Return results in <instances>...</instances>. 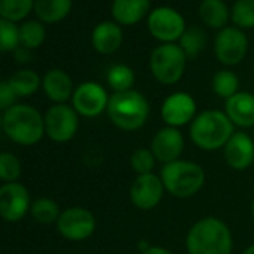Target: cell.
I'll return each mask as SVG.
<instances>
[{"label": "cell", "mask_w": 254, "mask_h": 254, "mask_svg": "<svg viewBox=\"0 0 254 254\" xmlns=\"http://www.w3.org/2000/svg\"><path fill=\"white\" fill-rule=\"evenodd\" d=\"M91 44L99 54H114L123 44L121 27L112 21H103L97 24L91 33Z\"/></svg>", "instance_id": "obj_19"}, {"label": "cell", "mask_w": 254, "mask_h": 254, "mask_svg": "<svg viewBox=\"0 0 254 254\" xmlns=\"http://www.w3.org/2000/svg\"><path fill=\"white\" fill-rule=\"evenodd\" d=\"M23 165L21 160L9 151L0 153V181L17 183L21 178Z\"/></svg>", "instance_id": "obj_30"}, {"label": "cell", "mask_w": 254, "mask_h": 254, "mask_svg": "<svg viewBox=\"0 0 254 254\" xmlns=\"http://www.w3.org/2000/svg\"><path fill=\"white\" fill-rule=\"evenodd\" d=\"M165 186L160 180V175L157 177L154 172L138 175L135 181L130 186L129 196L130 202L142 211L154 209L163 199L165 194Z\"/></svg>", "instance_id": "obj_14"}, {"label": "cell", "mask_w": 254, "mask_h": 254, "mask_svg": "<svg viewBox=\"0 0 254 254\" xmlns=\"http://www.w3.org/2000/svg\"><path fill=\"white\" fill-rule=\"evenodd\" d=\"M30 214L35 221L41 224H51L57 223L62 211L59 208V203L51 197H39L32 202Z\"/></svg>", "instance_id": "obj_25"}, {"label": "cell", "mask_w": 254, "mask_h": 254, "mask_svg": "<svg viewBox=\"0 0 254 254\" xmlns=\"http://www.w3.org/2000/svg\"><path fill=\"white\" fill-rule=\"evenodd\" d=\"M59 233L73 242L88 239L96 230V217L91 211L82 206H72L62 211L57 220Z\"/></svg>", "instance_id": "obj_8"}, {"label": "cell", "mask_w": 254, "mask_h": 254, "mask_svg": "<svg viewBox=\"0 0 254 254\" xmlns=\"http://www.w3.org/2000/svg\"><path fill=\"white\" fill-rule=\"evenodd\" d=\"M44 121L45 135L57 144L72 141L79 127V115L67 103H54L45 112Z\"/></svg>", "instance_id": "obj_7"}, {"label": "cell", "mask_w": 254, "mask_h": 254, "mask_svg": "<svg viewBox=\"0 0 254 254\" xmlns=\"http://www.w3.org/2000/svg\"><path fill=\"white\" fill-rule=\"evenodd\" d=\"M242 254H254V244H251L250 247H247Z\"/></svg>", "instance_id": "obj_37"}, {"label": "cell", "mask_w": 254, "mask_h": 254, "mask_svg": "<svg viewBox=\"0 0 254 254\" xmlns=\"http://www.w3.org/2000/svg\"><path fill=\"white\" fill-rule=\"evenodd\" d=\"M14 57H15V62L20 63V64H26L32 60V53L30 50L24 48V47H18L15 51H14Z\"/></svg>", "instance_id": "obj_35"}, {"label": "cell", "mask_w": 254, "mask_h": 254, "mask_svg": "<svg viewBox=\"0 0 254 254\" xmlns=\"http://www.w3.org/2000/svg\"><path fill=\"white\" fill-rule=\"evenodd\" d=\"M196 100L184 91H177L168 96L160 108V117L168 127H183L191 123L196 117Z\"/></svg>", "instance_id": "obj_13"}, {"label": "cell", "mask_w": 254, "mask_h": 254, "mask_svg": "<svg viewBox=\"0 0 254 254\" xmlns=\"http://www.w3.org/2000/svg\"><path fill=\"white\" fill-rule=\"evenodd\" d=\"M72 9V0H35V14L44 24H54L64 20Z\"/></svg>", "instance_id": "obj_21"}, {"label": "cell", "mask_w": 254, "mask_h": 254, "mask_svg": "<svg viewBox=\"0 0 254 254\" xmlns=\"http://www.w3.org/2000/svg\"><path fill=\"white\" fill-rule=\"evenodd\" d=\"M150 11V0H114L112 17L118 24L132 26L145 18Z\"/></svg>", "instance_id": "obj_20"}, {"label": "cell", "mask_w": 254, "mask_h": 254, "mask_svg": "<svg viewBox=\"0 0 254 254\" xmlns=\"http://www.w3.org/2000/svg\"><path fill=\"white\" fill-rule=\"evenodd\" d=\"M109 103L108 91L97 82L87 81L79 84L72 96V106L78 115L85 118H94L106 112Z\"/></svg>", "instance_id": "obj_12"}, {"label": "cell", "mask_w": 254, "mask_h": 254, "mask_svg": "<svg viewBox=\"0 0 254 254\" xmlns=\"http://www.w3.org/2000/svg\"><path fill=\"white\" fill-rule=\"evenodd\" d=\"M18 47H20V27L12 21L0 18V53L15 51Z\"/></svg>", "instance_id": "obj_32"}, {"label": "cell", "mask_w": 254, "mask_h": 254, "mask_svg": "<svg viewBox=\"0 0 254 254\" xmlns=\"http://www.w3.org/2000/svg\"><path fill=\"white\" fill-rule=\"evenodd\" d=\"M42 88L54 103H66L73 96V82L69 73L62 69H51L42 78Z\"/></svg>", "instance_id": "obj_18"}, {"label": "cell", "mask_w": 254, "mask_h": 254, "mask_svg": "<svg viewBox=\"0 0 254 254\" xmlns=\"http://www.w3.org/2000/svg\"><path fill=\"white\" fill-rule=\"evenodd\" d=\"M230 18L238 29L254 27V0H236L232 6Z\"/></svg>", "instance_id": "obj_31"}, {"label": "cell", "mask_w": 254, "mask_h": 254, "mask_svg": "<svg viewBox=\"0 0 254 254\" xmlns=\"http://www.w3.org/2000/svg\"><path fill=\"white\" fill-rule=\"evenodd\" d=\"M186 248L189 254H232L233 236L223 220L209 215L189 229Z\"/></svg>", "instance_id": "obj_1"}, {"label": "cell", "mask_w": 254, "mask_h": 254, "mask_svg": "<svg viewBox=\"0 0 254 254\" xmlns=\"http://www.w3.org/2000/svg\"><path fill=\"white\" fill-rule=\"evenodd\" d=\"M212 91L227 100L239 91V78L229 69L218 70L212 78Z\"/></svg>", "instance_id": "obj_29"}, {"label": "cell", "mask_w": 254, "mask_h": 254, "mask_svg": "<svg viewBox=\"0 0 254 254\" xmlns=\"http://www.w3.org/2000/svg\"><path fill=\"white\" fill-rule=\"evenodd\" d=\"M156 163L157 160L150 148H138L130 156V168L133 169V172H136V175L151 174Z\"/></svg>", "instance_id": "obj_33"}, {"label": "cell", "mask_w": 254, "mask_h": 254, "mask_svg": "<svg viewBox=\"0 0 254 254\" xmlns=\"http://www.w3.org/2000/svg\"><path fill=\"white\" fill-rule=\"evenodd\" d=\"M157 162L166 165L180 160L184 151V136L175 127H163L151 139V147Z\"/></svg>", "instance_id": "obj_15"}, {"label": "cell", "mask_w": 254, "mask_h": 254, "mask_svg": "<svg viewBox=\"0 0 254 254\" xmlns=\"http://www.w3.org/2000/svg\"><path fill=\"white\" fill-rule=\"evenodd\" d=\"M141 254H172V253L165 247H148L147 250L141 251Z\"/></svg>", "instance_id": "obj_36"}, {"label": "cell", "mask_w": 254, "mask_h": 254, "mask_svg": "<svg viewBox=\"0 0 254 254\" xmlns=\"http://www.w3.org/2000/svg\"><path fill=\"white\" fill-rule=\"evenodd\" d=\"M224 112L235 127H248L254 126V94L247 91H238L235 96L226 100Z\"/></svg>", "instance_id": "obj_17"}, {"label": "cell", "mask_w": 254, "mask_h": 254, "mask_svg": "<svg viewBox=\"0 0 254 254\" xmlns=\"http://www.w3.org/2000/svg\"><path fill=\"white\" fill-rule=\"evenodd\" d=\"M9 84L18 97H29L42 87V78L32 69H21L9 78Z\"/></svg>", "instance_id": "obj_23"}, {"label": "cell", "mask_w": 254, "mask_h": 254, "mask_svg": "<svg viewBox=\"0 0 254 254\" xmlns=\"http://www.w3.org/2000/svg\"><path fill=\"white\" fill-rule=\"evenodd\" d=\"M150 111L151 108L147 97L136 90L111 94L106 108L111 123L124 132L139 130L148 121Z\"/></svg>", "instance_id": "obj_4"}, {"label": "cell", "mask_w": 254, "mask_h": 254, "mask_svg": "<svg viewBox=\"0 0 254 254\" xmlns=\"http://www.w3.org/2000/svg\"><path fill=\"white\" fill-rule=\"evenodd\" d=\"M251 129H253V135H251V138H253V141H254V126L251 127Z\"/></svg>", "instance_id": "obj_40"}, {"label": "cell", "mask_w": 254, "mask_h": 254, "mask_svg": "<svg viewBox=\"0 0 254 254\" xmlns=\"http://www.w3.org/2000/svg\"><path fill=\"white\" fill-rule=\"evenodd\" d=\"M187 57L178 44H162L150 57V69L154 79L163 85L177 84L186 70Z\"/></svg>", "instance_id": "obj_6"}, {"label": "cell", "mask_w": 254, "mask_h": 254, "mask_svg": "<svg viewBox=\"0 0 254 254\" xmlns=\"http://www.w3.org/2000/svg\"><path fill=\"white\" fill-rule=\"evenodd\" d=\"M3 132L18 145H36L45 135L44 115L32 105L17 103L3 112Z\"/></svg>", "instance_id": "obj_3"}, {"label": "cell", "mask_w": 254, "mask_h": 254, "mask_svg": "<svg viewBox=\"0 0 254 254\" xmlns=\"http://www.w3.org/2000/svg\"><path fill=\"white\" fill-rule=\"evenodd\" d=\"M47 38V30L44 23L39 20H29L20 26V45L27 50L39 48Z\"/></svg>", "instance_id": "obj_24"}, {"label": "cell", "mask_w": 254, "mask_h": 254, "mask_svg": "<svg viewBox=\"0 0 254 254\" xmlns=\"http://www.w3.org/2000/svg\"><path fill=\"white\" fill-rule=\"evenodd\" d=\"M178 45L181 47L187 59H196L206 45V35L200 27H189L180 38Z\"/></svg>", "instance_id": "obj_27"}, {"label": "cell", "mask_w": 254, "mask_h": 254, "mask_svg": "<svg viewBox=\"0 0 254 254\" xmlns=\"http://www.w3.org/2000/svg\"><path fill=\"white\" fill-rule=\"evenodd\" d=\"M199 15L208 27L224 29L229 20V8L223 0H202Z\"/></svg>", "instance_id": "obj_22"}, {"label": "cell", "mask_w": 254, "mask_h": 254, "mask_svg": "<svg viewBox=\"0 0 254 254\" xmlns=\"http://www.w3.org/2000/svg\"><path fill=\"white\" fill-rule=\"evenodd\" d=\"M251 214H253V218H254V199L251 202Z\"/></svg>", "instance_id": "obj_39"}, {"label": "cell", "mask_w": 254, "mask_h": 254, "mask_svg": "<svg viewBox=\"0 0 254 254\" xmlns=\"http://www.w3.org/2000/svg\"><path fill=\"white\" fill-rule=\"evenodd\" d=\"M35 9V0H0V18L18 23Z\"/></svg>", "instance_id": "obj_26"}, {"label": "cell", "mask_w": 254, "mask_h": 254, "mask_svg": "<svg viewBox=\"0 0 254 254\" xmlns=\"http://www.w3.org/2000/svg\"><path fill=\"white\" fill-rule=\"evenodd\" d=\"M0 130H3V114L0 111Z\"/></svg>", "instance_id": "obj_38"}, {"label": "cell", "mask_w": 254, "mask_h": 254, "mask_svg": "<svg viewBox=\"0 0 254 254\" xmlns=\"http://www.w3.org/2000/svg\"><path fill=\"white\" fill-rule=\"evenodd\" d=\"M203 168L190 160H175L163 165L160 171V180L165 190L178 199H187L199 193L205 184Z\"/></svg>", "instance_id": "obj_5"}, {"label": "cell", "mask_w": 254, "mask_h": 254, "mask_svg": "<svg viewBox=\"0 0 254 254\" xmlns=\"http://www.w3.org/2000/svg\"><path fill=\"white\" fill-rule=\"evenodd\" d=\"M214 51H215V57L221 64L236 66L247 56L248 39L241 29L224 27L215 36Z\"/></svg>", "instance_id": "obj_11"}, {"label": "cell", "mask_w": 254, "mask_h": 254, "mask_svg": "<svg viewBox=\"0 0 254 254\" xmlns=\"http://www.w3.org/2000/svg\"><path fill=\"white\" fill-rule=\"evenodd\" d=\"M235 133V126L224 111L206 109L194 117L190 124V139L203 151L224 148Z\"/></svg>", "instance_id": "obj_2"}, {"label": "cell", "mask_w": 254, "mask_h": 254, "mask_svg": "<svg viewBox=\"0 0 254 254\" xmlns=\"http://www.w3.org/2000/svg\"><path fill=\"white\" fill-rule=\"evenodd\" d=\"M32 199L27 187L17 183H3L0 186V217L5 221L17 223L30 212Z\"/></svg>", "instance_id": "obj_10"}, {"label": "cell", "mask_w": 254, "mask_h": 254, "mask_svg": "<svg viewBox=\"0 0 254 254\" xmlns=\"http://www.w3.org/2000/svg\"><path fill=\"white\" fill-rule=\"evenodd\" d=\"M106 81L114 93L133 90L135 84V72L127 64H114L106 75Z\"/></svg>", "instance_id": "obj_28"}, {"label": "cell", "mask_w": 254, "mask_h": 254, "mask_svg": "<svg viewBox=\"0 0 254 254\" xmlns=\"http://www.w3.org/2000/svg\"><path fill=\"white\" fill-rule=\"evenodd\" d=\"M186 21L183 15L169 6H160L148 15V30L157 41L163 44H174L180 41L186 32Z\"/></svg>", "instance_id": "obj_9"}, {"label": "cell", "mask_w": 254, "mask_h": 254, "mask_svg": "<svg viewBox=\"0 0 254 254\" xmlns=\"http://www.w3.org/2000/svg\"><path fill=\"white\" fill-rule=\"evenodd\" d=\"M224 162L233 171H245L254 163V141L245 132H235L223 148Z\"/></svg>", "instance_id": "obj_16"}, {"label": "cell", "mask_w": 254, "mask_h": 254, "mask_svg": "<svg viewBox=\"0 0 254 254\" xmlns=\"http://www.w3.org/2000/svg\"><path fill=\"white\" fill-rule=\"evenodd\" d=\"M18 96L12 90L9 81L0 82V111H8L14 105H17Z\"/></svg>", "instance_id": "obj_34"}]
</instances>
